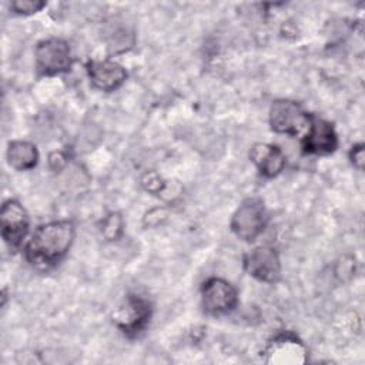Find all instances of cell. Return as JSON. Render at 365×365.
I'll list each match as a JSON object with an SVG mask.
<instances>
[{
  "label": "cell",
  "instance_id": "1",
  "mask_svg": "<svg viewBox=\"0 0 365 365\" xmlns=\"http://www.w3.org/2000/svg\"><path fill=\"white\" fill-rule=\"evenodd\" d=\"M74 232V225L68 220L40 225L26 244L24 254L27 261L38 268L54 267L68 252Z\"/></svg>",
  "mask_w": 365,
  "mask_h": 365
},
{
  "label": "cell",
  "instance_id": "2",
  "mask_svg": "<svg viewBox=\"0 0 365 365\" xmlns=\"http://www.w3.org/2000/svg\"><path fill=\"white\" fill-rule=\"evenodd\" d=\"M311 115L302 107L291 100H275L269 110L271 128L278 134L297 137L305 134Z\"/></svg>",
  "mask_w": 365,
  "mask_h": 365
},
{
  "label": "cell",
  "instance_id": "3",
  "mask_svg": "<svg viewBox=\"0 0 365 365\" xmlns=\"http://www.w3.org/2000/svg\"><path fill=\"white\" fill-rule=\"evenodd\" d=\"M34 56L37 70L46 76L66 73L73 64L70 46L61 38H48L40 41L36 47Z\"/></svg>",
  "mask_w": 365,
  "mask_h": 365
},
{
  "label": "cell",
  "instance_id": "4",
  "mask_svg": "<svg viewBox=\"0 0 365 365\" xmlns=\"http://www.w3.org/2000/svg\"><path fill=\"white\" fill-rule=\"evenodd\" d=\"M265 224L267 212L262 201L257 198L245 200L231 218L232 232L244 241H254L264 231Z\"/></svg>",
  "mask_w": 365,
  "mask_h": 365
},
{
  "label": "cell",
  "instance_id": "5",
  "mask_svg": "<svg viewBox=\"0 0 365 365\" xmlns=\"http://www.w3.org/2000/svg\"><path fill=\"white\" fill-rule=\"evenodd\" d=\"M151 304L140 295H128L114 311V324L130 336L138 335L150 322Z\"/></svg>",
  "mask_w": 365,
  "mask_h": 365
},
{
  "label": "cell",
  "instance_id": "6",
  "mask_svg": "<svg viewBox=\"0 0 365 365\" xmlns=\"http://www.w3.org/2000/svg\"><path fill=\"white\" fill-rule=\"evenodd\" d=\"M202 308L210 315H222L232 311L238 302L237 289L222 278H208L201 287Z\"/></svg>",
  "mask_w": 365,
  "mask_h": 365
},
{
  "label": "cell",
  "instance_id": "7",
  "mask_svg": "<svg viewBox=\"0 0 365 365\" xmlns=\"http://www.w3.org/2000/svg\"><path fill=\"white\" fill-rule=\"evenodd\" d=\"M0 227L4 242L11 250H19L29 231V215L16 200H7L1 205Z\"/></svg>",
  "mask_w": 365,
  "mask_h": 365
},
{
  "label": "cell",
  "instance_id": "8",
  "mask_svg": "<svg viewBox=\"0 0 365 365\" xmlns=\"http://www.w3.org/2000/svg\"><path fill=\"white\" fill-rule=\"evenodd\" d=\"M245 271L264 282H277L281 275V261L272 247L262 245L244 255Z\"/></svg>",
  "mask_w": 365,
  "mask_h": 365
},
{
  "label": "cell",
  "instance_id": "9",
  "mask_svg": "<svg viewBox=\"0 0 365 365\" xmlns=\"http://www.w3.org/2000/svg\"><path fill=\"white\" fill-rule=\"evenodd\" d=\"M338 147L336 133L332 124L324 118L311 115L307 133L302 137V150L307 154H331Z\"/></svg>",
  "mask_w": 365,
  "mask_h": 365
},
{
  "label": "cell",
  "instance_id": "10",
  "mask_svg": "<svg viewBox=\"0 0 365 365\" xmlns=\"http://www.w3.org/2000/svg\"><path fill=\"white\" fill-rule=\"evenodd\" d=\"M264 354L268 364H302L308 351L295 335L279 334L271 339Z\"/></svg>",
  "mask_w": 365,
  "mask_h": 365
},
{
  "label": "cell",
  "instance_id": "11",
  "mask_svg": "<svg viewBox=\"0 0 365 365\" xmlns=\"http://www.w3.org/2000/svg\"><path fill=\"white\" fill-rule=\"evenodd\" d=\"M86 68L91 84L107 93L117 90L127 78L125 68L113 60H91Z\"/></svg>",
  "mask_w": 365,
  "mask_h": 365
},
{
  "label": "cell",
  "instance_id": "12",
  "mask_svg": "<svg viewBox=\"0 0 365 365\" xmlns=\"http://www.w3.org/2000/svg\"><path fill=\"white\" fill-rule=\"evenodd\" d=\"M250 158L265 177L278 175L285 167V155L277 145L258 143L250 151Z\"/></svg>",
  "mask_w": 365,
  "mask_h": 365
},
{
  "label": "cell",
  "instance_id": "13",
  "mask_svg": "<svg viewBox=\"0 0 365 365\" xmlns=\"http://www.w3.org/2000/svg\"><path fill=\"white\" fill-rule=\"evenodd\" d=\"M7 161L17 171L31 170L38 161V151L29 141H11L7 148Z\"/></svg>",
  "mask_w": 365,
  "mask_h": 365
},
{
  "label": "cell",
  "instance_id": "14",
  "mask_svg": "<svg viewBox=\"0 0 365 365\" xmlns=\"http://www.w3.org/2000/svg\"><path fill=\"white\" fill-rule=\"evenodd\" d=\"M46 6L44 1L38 0H16L11 3V9L20 14H31L40 11Z\"/></svg>",
  "mask_w": 365,
  "mask_h": 365
},
{
  "label": "cell",
  "instance_id": "15",
  "mask_svg": "<svg viewBox=\"0 0 365 365\" xmlns=\"http://www.w3.org/2000/svg\"><path fill=\"white\" fill-rule=\"evenodd\" d=\"M121 232V218L118 214H110L103 224V234L107 240H114Z\"/></svg>",
  "mask_w": 365,
  "mask_h": 365
},
{
  "label": "cell",
  "instance_id": "16",
  "mask_svg": "<svg viewBox=\"0 0 365 365\" xmlns=\"http://www.w3.org/2000/svg\"><path fill=\"white\" fill-rule=\"evenodd\" d=\"M349 158L354 164V167H356L358 170H364V164H365V153H364V144H355L352 145L351 151H349Z\"/></svg>",
  "mask_w": 365,
  "mask_h": 365
}]
</instances>
